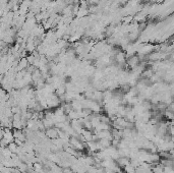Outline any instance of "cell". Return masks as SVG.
I'll use <instances>...</instances> for the list:
<instances>
[{
	"mask_svg": "<svg viewBox=\"0 0 174 173\" xmlns=\"http://www.w3.org/2000/svg\"><path fill=\"white\" fill-rule=\"evenodd\" d=\"M81 134H83L84 136V138H85V140H86V142L88 143V142H91V141H93V132H92V130H89V129H85L84 128V130H83V132Z\"/></svg>",
	"mask_w": 174,
	"mask_h": 173,
	"instance_id": "7a4b0ae2",
	"label": "cell"
},
{
	"mask_svg": "<svg viewBox=\"0 0 174 173\" xmlns=\"http://www.w3.org/2000/svg\"><path fill=\"white\" fill-rule=\"evenodd\" d=\"M45 133H46V136H47L49 140H56V138H59V133H58V128L53 126V127H50V128H47L45 130Z\"/></svg>",
	"mask_w": 174,
	"mask_h": 173,
	"instance_id": "6da1fadb",
	"label": "cell"
},
{
	"mask_svg": "<svg viewBox=\"0 0 174 173\" xmlns=\"http://www.w3.org/2000/svg\"><path fill=\"white\" fill-rule=\"evenodd\" d=\"M7 148H8V149L10 150V151L12 152L13 154H16L17 153V150H18V146H17V144L15 143V142H12V143H10Z\"/></svg>",
	"mask_w": 174,
	"mask_h": 173,
	"instance_id": "3957f363",
	"label": "cell"
}]
</instances>
